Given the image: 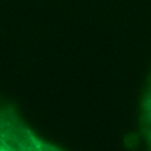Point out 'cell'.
<instances>
[{
	"instance_id": "obj_1",
	"label": "cell",
	"mask_w": 151,
	"mask_h": 151,
	"mask_svg": "<svg viewBox=\"0 0 151 151\" xmlns=\"http://www.w3.org/2000/svg\"><path fill=\"white\" fill-rule=\"evenodd\" d=\"M3 143L7 147V150H9V151H24L23 146H21L17 142V139H15L13 137L5 135L4 138H3Z\"/></svg>"
},
{
	"instance_id": "obj_2",
	"label": "cell",
	"mask_w": 151,
	"mask_h": 151,
	"mask_svg": "<svg viewBox=\"0 0 151 151\" xmlns=\"http://www.w3.org/2000/svg\"><path fill=\"white\" fill-rule=\"evenodd\" d=\"M37 151H58V150L53 149V147H50V146H44V145H41Z\"/></svg>"
},
{
	"instance_id": "obj_3",
	"label": "cell",
	"mask_w": 151,
	"mask_h": 151,
	"mask_svg": "<svg viewBox=\"0 0 151 151\" xmlns=\"http://www.w3.org/2000/svg\"><path fill=\"white\" fill-rule=\"evenodd\" d=\"M0 151H9V150H7V149H0Z\"/></svg>"
}]
</instances>
